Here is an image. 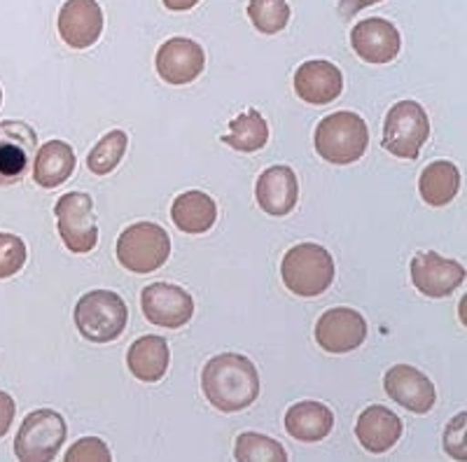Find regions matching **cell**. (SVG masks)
<instances>
[{
	"label": "cell",
	"mask_w": 467,
	"mask_h": 462,
	"mask_svg": "<svg viewBox=\"0 0 467 462\" xmlns=\"http://www.w3.org/2000/svg\"><path fill=\"white\" fill-rule=\"evenodd\" d=\"M129 308L124 299L110 290H94L82 294L75 306L78 332L91 344H110L119 339L127 327Z\"/></svg>",
	"instance_id": "obj_4"
},
{
	"label": "cell",
	"mask_w": 467,
	"mask_h": 462,
	"mask_svg": "<svg viewBox=\"0 0 467 462\" xmlns=\"http://www.w3.org/2000/svg\"><path fill=\"white\" fill-rule=\"evenodd\" d=\"M58 236L75 255H87L99 243L94 201L85 191H68L54 206Z\"/></svg>",
	"instance_id": "obj_8"
},
{
	"label": "cell",
	"mask_w": 467,
	"mask_h": 462,
	"mask_svg": "<svg viewBox=\"0 0 467 462\" xmlns=\"http://www.w3.org/2000/svg\"><path fill=\"white\" fill-rule=\"evenodd\" d=\"M145 318L157 327L166 330H181L194 315V302L190 293L171 282H152L140 294Z\"/></svg>",
	"instance_id": "obj_10"
},
{
	"label": "cell",
	"mask_w": 467,
	"mask_h": 462,
	"mask_svg": "<svg viewBox=\"0 0 467 462\" xmlns=\"http://www.w3.org/2000/svg\"><path fill=\"white\" fill-rule=\"evenodd\" d=\"M465 430H467V416L465 414H458L444 430V451L449 453L453 460H467Z\"/></svg>",
	"instance_id": "obj_31"
},
{
	"label": "cell",
	"mask_w": 467,
	"mask_h": 462,
	"mask_svg": "<svg viewBox=\"0 0 467 462\" xmlns=\"http://www.w3.org/2000/svg\"><path fill=\"white\" fill-rule=\"evenodd\" d=\"M266 140H269V127L255 108H250L248 112L232 119L229 133L223 136V143L239 149V152H257V149L265 148Z\"/></svg>",
	"instance_id": "obj_25"
},
{
	"label": "cell",
	"mask_w": 467,
	"mask_h": 462,
	"mask_svg": "<svg viewBox=\"0 0 467 462\" xmlns=\"http://www.w3.org/2000/svg\"><path fill=\"white\" fill-rule=\"evenodd\" d=\"M461 190V170L451 161H432L419 178V191L428 206H446Z\"/></svg>",
	"instance_id": "obj_24"
},
{
	"label": "cell",
	"mask_w": 467,
	"mask_h": 462,
	"mask_svg": "<svg viewBox=\"0 0 467 462\" xmlns=\"http://www.w3.org/2000/svg\"><path fill=\"white\" fill-rule=\"evenodd\" d=\"M234 457L239 462H285L287 453L271 436L260 435V432H244L236 439Z\"/></svg>",
	"instance_id": "obj_27"
},
{
	"label": "cell",
	"mask_w": 467,
	"mask_h": 462,
	"mask_svg": "<svg viewBox=\"0 0 467 462\" xmlns=\"http://www.w3.org/2000/svg\"><path fill=\"white\" fill-rule=\"evenodd\" d=\"M356 436L362 444V448L369 453H386L395 447L402 436V420L393 414L390 409L374 404L367 406L360 416H358Z\"/></svg>",
	"instance_id": "obj_19"
},
{
	"label": "cell",
	"mask_w": 467,
	"mask_h": 462,
	"mask_svg": "<svg viewBox=\"0 0 467 462\" xmlns=\"http://www.w3.org/2000/svg\"><path fill=\"white\" fill-rule=\"evenodd\" d=\"M369 128L356 112L341 110L327 115L316 128V149L329 164H353L367 152Z\"/></svg>",
	"instance_id": "obj_3"
},
{
	"label": "cell",
	"mask_w": 467,
	"mask_h": 462,
	"mask_svg": "<svg viewBox=\"0 0 467 462\" xmlns=\"http://www.w3.org/2000/svg\"><path fill=\"white\" fill-rule=\"evenodd\" d=\"M171 351L164 336H140L133 341V345L127 353V364L131 374L143 383H157L164 378L169 369Z\"/></svg>",
	"instance_id": "obj_20"
},
{
	"label": "cell",
	"mask_w": 467,
	"mask_h": 462,
	"mask_svg": "<svg viewBox=\"0 0 467 462\" xmlns=\"http://www.w3.org/2000/svg\"><path fill=\"white\" fill-rule=\"evenodd\" d=\"M199 0H164V7L171 12H185L197 5Z\"/></svg>",
	"instance_id": "obj_34"
},
{
	"label": "cell",
	"mask_w": 467,
	"mask_h": 462,
	"mask_svg": "<svg viewBox=\"0 0 467 462\" xmlns=\"http://www.w3.org/2000/svg\"><path fill=\"white\" fill-rule=\"evenodd\" d=\"M383 388L388 397L398 402L411 414H428L435 406V385L423 372L409 367V364H398L388 369L383 376Z\"/></svg>",
	"instance_id": "obj_15"
},
{
	"label": "cell",
	"mask_w": 467,
	"mask_h": 462,
	"mask_svg": "<svg viewBox=\"0 0 467 462\" xmlns=\"http://www.w3.org/2000/svg\"><path fill=\"white\" fill-rule=\"evenodd\" d=\"M26 264V243L15 234H0V281L12 278Z\"/></svg>",
	"instance_id": "obj_29"
},
{
	"label": "cell",
	"mask_w": 467,
	"mask_h": 462,
	"mask_svg": "<svg viewBox=\"0 0 467 462\" xmlns=\"http://www.w3.org/2000/svg\"><path fill=\"white\" fill-rule=\"evenodd\" d=\"M0 103H3V89H0Z\"/></svg>",
	"instance_id": "obj_35"
},
{
	"label": "cell",
	"mask_w": 467,
	"mask_h": 462,
	"mask_svg": "<svg viewBox=\"0 0 467 462\" xmlns=\"http://www.w3.org/2000/svg\"><path fill=\"white\" fill-rule=\"evenodd\" d=\"M202 388L215 409L236 414L248 409L260 395V374L245 355L223 353L208 360L203 367Z\"/></svg>",
	"instance_id": "obj_1"
},
{
	"label": "cell",
	"mask_w": 467,
	"mask_h": 462,
	"mask_svg": "<svg viewBox=\"0 0 467 462\" xmlns=\"http://www.w3.org/2000/svg\"><path fill=\"white\" fill-rule=\"evenodd\" d=\"M37 152V136L26 122H0V187L24 180Z\"/></svg>",
	"instance_id": "obj_9"
},
{
	"label": "cell",
	"mask_w": 467,
	"mask_h": 462,
	"mask_svg": "<svg viewBox=\"0 0 467 462\" xmlns=\"http://www.w3.org/2000/svg\"><path fill=\"white\" fill-rule=\"evenodd\" d=\"M255 197L265 213L274 218L292 213L299 199V182L290 166H271L260 176L255 187Z\"/></svg>",
	"instance_id": "obj_18"
},
{
	"label": "cell",
	"mask_w": 467,
	"mask_h": 462,
	"mask_svg": "<svg viewBox=\"0 0 467 462\" xmlns=\"http://www.w3.org/2000/svg\"><path fill=\"white\" fill-rule=\"evenodd\" d=\"M16 414V406H15V399L10 397L7 393L0 390V439L10 432L12 427V420H15Z\"/></svg>",
	"instance_id": "obj_32"
},
{
	"label": "cell",
	"mask_w": 467,
	"mask_h": 462,
	"mask_svg": "<svg viewBox=\"0 0 467 462\" xmlns=\"http://www.w3.org/2000/svg\"><path fill=\"white\" fill-rule=\"evenodd\" d=\"M66 435L64 416L52 409L33 411L16 432L15 456L24 462H52L64 447Z\"/></svg>",
	"instance_id": "obj_6"
},
{
	"label": "cell",
	"mask_w": 467,
	"mask_h": 462,
	"mask_svg": "<svg viewBox=\"0 0 467 462\" xmlns=\"http://www.w3.org/2000/svg\"><path fill=\"white\" fill-rule=\"evenodd\" d=\"M285 287L297 297H318L335 281V260L318 243H299L285 252L281 262Z\"/></svg>",
	"instance_id": "obj_2"
},
{
	"label": "cell",
	"mask_w": 467,
	"mask_h": 462,
	"mask_svg": "<svg viewBox=\"0 0 467 462\" xmlns=\"http://www.w3.org/2000/svg\"><path fill=\"white\" fill-rule=\"evenodd\" d=\"M33 180L45 190L64 185L75 170V152L64 140H49L36 152Z\"/></svg>",
	"instance_id": "obj_23"
},
{
	"label": "cell",
	"mask_w": 467,
	"mask_h": 462,
	"mask_svg": "<svg viewBox=\"0 0 467 462\" xmlns=\"http://www.w3.org/2000/svg\"><path fill=\"white\" fill-rule=\"evenodd\" d=\"M465 281L461 262L444 260L437 252H420L411 260V282L420 294L432 299L449 297Z\"/></svg>",
	"instance_id": "obj_12"
},
{
	"label": "cell",
	"mask_w": 467,
	"mask_h": 462,
	"mask_svg": "<svg viewBox=\"0 0 467 462\" xmlns=\"http://www.w3.org/2000/svg\"><path fill=\"white\" fill-rule=\"evenodd\" d=\"M169 255L171 236L154 222L131 224L117 239V262L131 273L157 272Z\"/></svg>",
	"instance_id": "obj_5"
},
{
	"label": "cell",
	"mask_w": 467,
	"mask_h": 462,
	"mask_svg": "<svg viewBox=\"0 0 467 462\" xmlns=\"http://www.w3.org/2000/svg\"><path fill=\"white\" fill-rule=\"evenodd\" d=\"M157 73L164 82L173 87L190 85L202 75L206 66V54L202 45L190 37H171L157 52Z\"/></svg>",
	"instance_id": "obj_13"
},
{
	"label": "cell",
	"mask_w": 467,
	"mask_h": 462,
	"mask_svg": "<svg viewBox=\"0 0 467 462\" xmlns=\"http://www.w3.org/2000/svg\"><path fill=\"white\" fill-rule=\"evenodd\" d=\"M295 91L311 106H329L344 91V77L329 61H306L295 73Z\"/></svg>",
	"instance_id": "obj_17"
},
{
	"label": "cell",
	"mask_w": 467,
	"mask_h": 462,
	"mask_svg": "<svg viewBox=\"0 0 467 462\" xmlns=\"http://www.w3.org/2000/svg\"><path fill=\"white\" fill-rule=\"evenodd\" d=\"M350 45L367 64H390L400 54V31L381 16H369L358 22L350 31Z\"/></svg>",
	"instance_id": "obj_16"
},
{
	"label": "cell",
	"mask_w": 467,
	"mask_h": 462,
	"mask_svg": "<svg viewBox=\"0 0 467 462\" xmlns=\"http://www.w3.org/2000/svg\"><path fill=\"white\" fill-rule=\"evenodd\" d=\"M431 136V119L416 101H400L386 115L383 148L400 159H416Z\"/></svg>",
	"instance_id": "obj_7"
},
{
	"label": "cell",
	"mask_w": 467,
	"mask_h": 462,
	"mask_svg": "<svg viewBox=\"0 0 467 462\" xmlns=\"http://www.w3.org/2000/svg\"><path fill=\"white\" fill-rule=\"evenodd\" d=\"M129 136L122 128H115V131H108L99 143L94 145V149L87 157V166H89L91 173L96 176H108L119 166L124 152H127Z\"/></svg>",
	"instance_id": "obj_26"
},
{
	"label": "cell",
	"mask_w": 467,
	"mask_h": 462,
	"mask_svg": "<svg viewBox=\"0 0 467 462\" xmlns=\"http://www.w3.org/2000/svg\"><path fill=\"white\" fill-rule=\"evenodd\" d=\"M110 448L99 436H85L66 451V462H110Z\"/></svg>",
	"instance_id": "obj_30"
},
{
	"label": "cell",
	"mask_w": 467,
	"mask_h": 462,
	"mask_svg": "<svg viewBox=\"0 0 467 462\" xmlns=\"http://www.w3.org/2000/svg\"><path fill=\"white\" fill-rule=\"evenodd\" d=\"M58 36L70 49L96 45L103 33V12L96 0H66L57 19Z\"/></svg>",
	"instance_id": "obj_14"
},
{
	"label": "cell",
	"mask_w": 467,
	"mask_h": 462,
	"mask_svg": "<svg viewBox=\"0 0 467 462\" xmlns=\"http://www.w3.org/2000/svg\"><path fill=\"white\" fill-rule=\"evenodd\" d=\"M367 339V323L353 308H329L316 324V341L327 353H350Z\"/></svg>",
	"instance_id": "obj_11"
},
{
	"label": "cell",
	"mask_w": 467,
	"mask_h": 462,
	"mask_svg": "<svg viewBox=\"0 0 467 462\" xmlns=\"http://www.w3.org/2000/svg\"><path fill=\"white\" fill-rule=\"evenodd\" d=\"M335 427V414L320 402L292 404L285 414V430L297 441H320Z\"/></svg>",
	"instance_id": "obj_22"
},
{
	"label": "cell",
	"mask_w": 467,
	"mask_h": 462,
	"mask_svg": "<svg viewBox=\"0 0 467 462\" xmlns=\"http://www.w3.org/2000/svg\"><path fill=\"white\" fill-rule=\"evenodd\" d=\"M171 220L185 234H206L218 220V206L206 191H185L171 206Z\"/></svg>",
	"instance_id": "obj_21"
},
{
	"label": "cell",
	"mask_w": 467,
	"mask_h": 462,
	"mask_svg": "<svg viewBox=\"0 0 467 462\" xmlns=\"http://www.w3.org/2000/svg\"><path fill=\"white\" fill-rule=\"evenodd\" d=\"M377 3H383V0H339V10L346 19H350L353 15H358L365 7H372Z\"/></svg>",
	"instance_id": "obj_33"
},
{
	"label": "cell",
	"mask_w": 467,
	"mask_h": 462,
	"mask_svg": "<svg viewBox=\"0 0 467 462\" xmlns=\"http://www.w3.org/2000/svg\"><path fill=\"white\" fill-rule=\"evenodd\" d=\"M248 16L257 31L274 36V33H281L290 22V5L285 0H250Z\"/></svg>",
	"instance_id": "obj_28"
}]
</instances>
